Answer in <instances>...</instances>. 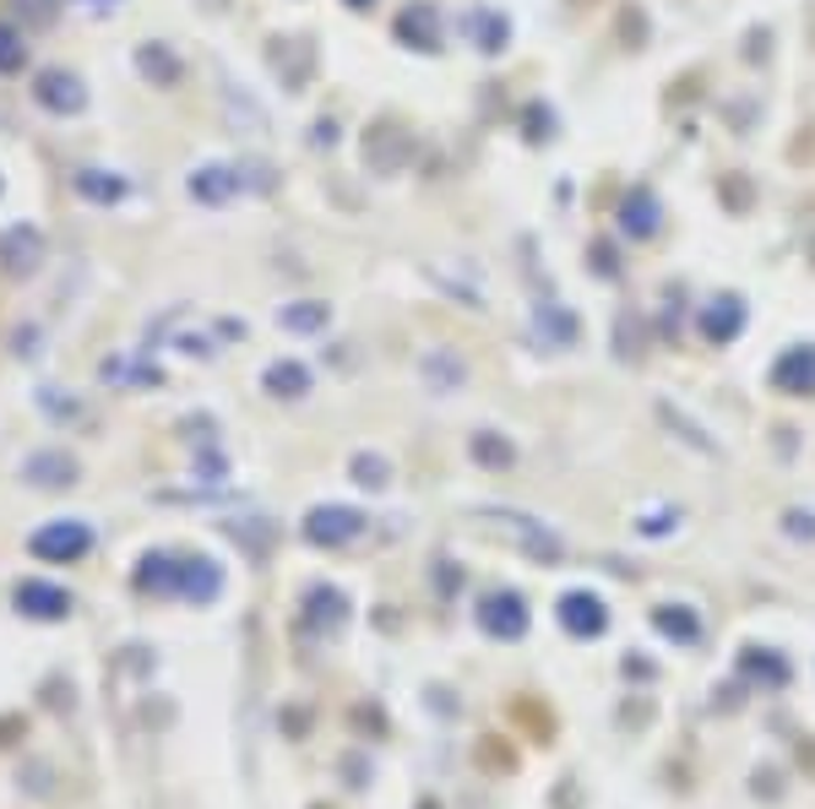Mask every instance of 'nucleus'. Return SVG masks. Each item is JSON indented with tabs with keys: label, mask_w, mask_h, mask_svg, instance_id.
I'll return each mask as SVG.
<instances>
[{
	"label": "nucleus",
	"mask_w": 815,
	"mask_h": 809,
	"mask_svg": "<svg viewBox=\"0 0 815 809\" xmlns=\"http://www.w3.org/2000/svg\"><path fill=\"white\" fill-rule=\"evenodd\" d=\"M424 272H430V283H435L441 294H452L457 305L489 310V283L474 261H457V267H452V261H424Z\"/></svg>",
	"instance_id": "nucleus-1"
},
{
	"label": "nucleus",
	"mask_w": 815,
	"mask_h": 809,
	"mask_svg": "<svg viewBox=\"0 0 815 809\" xmlns=\"http://www.w3.org/2000/svg\"><path fill=\"white\" fill-rule=\"evenodd\" d=\"M364 163H370L375 174H403V168L414 163V131H403V126H392V120L370 126V131H364Z\"/></svg>",
	"instance_id": "nucleus-2"
},
{
	"label": "nucleus",
	"mask_w": 815,
	"mask_h": 809,
	"mask_svg": "<svg viewBox=\"0 0 815 809\" xmlns=\"http://www.w3.org/2000/svg\"><path fill=\"white\" fill-rule=\"evenodd\" d=\"M240 190H245V179H240L234 163H201V168L190 174V196H196L201 207H229Z\"/></svg>",
	"instance_id": "nucleus-3"
},
{
	"label": "nucleus",
	"mask_w": 815,
	"mask_h": 809,
	"mask_svg": "<svg viewBox=\"0 0 815 809\" xmlns=\"http://www.w3.org/2000/svg\"><path fill=\"white\" fill-rule=\"evenodd\" d=\"M38 261H44V239H38V228H5V234H0V267H5L11 278L38 272Z\"/></svg>",
	"instance_id": "nucleus-4"
},
{
	"label": "nucleus",
	"mask_w": 815,
	"mask_h": 809,
	"mask_svg": "<svg viewBox=\"0 0 815 809\" xmlns=\"http://www.w3.org/2000/svg\"><path fill=\"white\" fill-rule=\"evenodd\" d=\"M33 98H38L44 109H55V115H77V109L88 104V93H82V82H77L71 71H44V77L33 82Z\"/></svg>",
	"instance_id": "nucleus-5"
},
{
	"label": "nucleus",
	"mask_w": 815,
	"mask_h": 809,
	"mask_svg": "<svg viewBox=\"0 0 815 809\" xmlns=\"http://www.w3.org/2000/svg\"><path fill=\"white\" fill-rule=\"evenodd\" d=\"M397 38L414 44V49H441V11L430 0H414L403 16H397Z\"/></svg>",
	"instance_id": "nucleus-6"
},
{
	"label": "nucleus",
	"mask_w": 815,
	"mask_h": 809,
	"mask_svg": "<svg viewBox=\"0 0 815 809\" xmlns=\"http://www.w3.org/2000/svg\"><path fill=\"white\" fill-rule=\"evenodd\" d=\"M620 228H626L631 239H652V234L663 228V207H657V196H652L648 185H637V190L626 196V207H620Z\"/></svg>",
	"instance_id": "nucleus-7"
},
{
	"label": "nucleus",
	"mask_w": 815,
	"mask_h": 809,
	"mask_svg": "<svg viewBox=\"0 0 815 809\" xmlns=\"http://www.w3.org/2000/svg\"><path fill=\"white\" fill-rule=\"evenodd\" d=\"M82 549H88V527L82 521H55V527L33 532V554H44V560H77Z\"/></svg>",
	"instance_id": "nucleus-8"
},
{
	"label": "nucleus",
	"mask_w": 815,
	"mask_h": 809,
	"mask_svg": "<svg viewBox=\"0 0 815 809\" xmlns=\"http://www.w3.org/2000/svg\"><path fill=\"white\" fill-rule=\"evenodd\" d=\"M463 33L474 38V49H479V55H500V49H505V38H511L505 16H500V11H489V5L463 11Z\"/></svg>",
	"instance_id": "nucleus-9"
},
{
	"label": "nucleus",
	"mask_w": 815,
	"mask_h": 809,
	"mask_svg": "<svg viewBox=\"0 0 815 809\" xmlns=\"http://www.w3.org/2000/svg\"><path fill=\"white\" fill-rule=\"evenodd\" d=\"M778 391H794V397H811L815 391V348H789L772 370Z\"/></svg>",
	"instance_id": "nucleus-10"
},
{
	"label": "nucleus",
	"mask_w": 815,
	"mask_h": 809,
	"mask_svg": "<svg viewBox=\"0 0 815 809\" xmlns=\"http://www.w3.org/2000/svg\"><path fill=\"white\" fill-rule=\"evenodd\" d=\"M740 326H745V305H740V294H718V300L701 310V331H707L712 342H734V337H740Z\"/></svg>",
	"instance_id": "nucleus-11"
},
{
	"label": "nucleus",
	"mask_w": 815,
	"mask_h": 809,
	"mask_svg": "<svg viewBox=\"0 0 815 809\" xmlns=\"http://www.w3.org/2000/svg\"><path fill=\"white\" fill-rule=\"evenodd\" d=\"M533 331H538L544 342H555V348H571V342H577V316H566L555 300H538V310H533Z\"/></svg>",
	"instance_id": "nucleus-12"
},
{
	"label": "nucleus",
	"mask_w": 815,
	"mask_h": 809,
	"mask_svg": "<svg viewBox=\"0 0 815 809\" xmlns=\"http://www.w3.org/2000/svg\"><path fill=\"white\" fill-rule=\"evenodd\" d=\"M16 603H22L27 614H38V620H55V614H66V609H71V598H66L60 587H44V582H22Z\"/></svg>",
	"instance_id": "nucleus-13"
},
{
	"label": "nucleus",
	"mask_w": 815,
	"mask_h": 809,
	"mask_svg": "<svg viewBox=\"0 0 815 809\" xmlns=\"http://www.w3.org/2000/svg\"><path fill=\"white\" fill-rule=\"evenodd\" d=\"M137 71H142L148 82H159V87H174V82H179V60L168 55V44H142V49H137Z\"/></svg>",
	"instance_id": "nucleus-14"
},
{
	"label": "nucleus",
	"mask_w": 815,
	"mask_h": 809,
	"mask_svg": "<svg viewBox=\"0 0 815 809\" xmlns=\"http://www.w3.org/2000/svg\"><path fill=\"white\" fill-rule=\"evenodd\" d=\"M77 190H82L88 201L109 207V201H120V196H126V179H120V174H109V168H82V174H77Z\"/></svg>",
	"instance_id": "nucleus-15"
},
{
	"label": "nucleus",
	"mask_w": 815,
	"mask_h": 809,
	"mask_svg": "<svg viewBox=\"0 0 815 809\" xmlns=\"http://www.w3.org/2000/svg\"><path fill=\"white\" fill-rule=\"evenodd\" d=\"M463 359L457 353H446V348H435V353H424V380H430V391H452V386H463Z\"/></svg>",
	"instance_id": "nucleus-16"
},
{
	"label": "nucleus",
	"mask_w": 815,
	"mask_h": 809,
	"mask_svg": "<svg viewBox=\"0 0 815 809\" xmlns=\"http://www.w3.org/2000/svg\"><path fill=\"white\" fill-rule=\"evenodd\" d=\"M359 532V516L353 511H316L311 516V538L316 543H342V538H353Z\"/></svg>",
	"instance_id": "nucleus-17"
},
{
	"label": "nucleus",
	"mask_w": 815,
	"mask_h": 809,
	"mask_svg": "<svg viewBox=\"0 0 815 809\" xmlns=\"http://www.w3.org/2000/svg\"><path fill=\"white\" fill-rule=\"evenodd\" d=\"M33 484H71V457H60V452H38V457H27V468H22Z\"/></svg>",
	"instance_id": "nucleus-18"
},
{
	"label": "nucleus",
	"mask_w": 815,
	"mask_h": 809,
	"mask_svg": "<svg viewBox=\"0 0 815 809\" xmlns=\"http://www.w3.org/2000/svg\"><path fill=\"white\" fill-rule=\"evenodd\" d=\"M278 326H283V331H322V326H326V305H322V300L283 305V310H278Z\"/></svg>",
	"instance_id": "nucleus-19"
},
{
	"label": "nucleus",
	"mask_w": 815,
	"mask_h": 809,
	"mask_svg": "<svg viewBox=\"0 0 815 809\" xmlns=\"http://www.w3.org/2000/svg\"><path fill=\"white\" fill-rule=\"evenodd\" d=\"M311 386V375L294 364V359H278V364H267V391H278V397H300Z\"/></svg>",
	"instance_id": "nucleus-20"
},
{
	"label": "nucleus",
	"mask_w": 815,
	"mask_h": 809,
	"mask_svg": "<svg viewBox=\"0 0 815 809\" xmlns=\"http://www.w3.org/2000/svg\"><path fill=\"white\" fill-rule=\"evenodd\" d=\"M223 109H229V120H234V126L245 120V131H251V137H261V131H267V115H261V109H256L240 87H223Z\"/></svg>",
	"instance_id": "nucleus-21"
},
{
	"label": "nucleus",
	"mask_w": 815,
	"mask_h": 809,
	"mask_svg": "<svg viewBox=\"0 0 815 809\" xmlns=\"http://www.w3.org/2000/svg\"><path fill=\"white\" fill-rule=\"evenodd\" d=\"M22 60H27V44L11 27H0V71H22Z\"/></svg>",
	"instance_id": "nucleus-22"
},
{
	"label": "nucleus",
	"mask_w": 815,
	"mask_h": 809,
	"mask_svg": "<svg viewBox=\"0 0 815 809\" xmlns=\"http://www.w3.org/2000/svg\"><path fill=\"white\" fill-rule=\"evenodd\" d=\"M240 179H245L251 190H272V168H261V163H245V168H240Z\"/></svg>",
	"instance_id": "nucleus-23"
},
{
	"label": "nucleus",
	"mask_w": 815,
	"mask_h": 809,
	"mask_svg": "<svg viewBox=\"0 0 815 809\" xmlns=\"http://www.w3.org/2000/svg\"><path fill=\"white\" fill-rule=\"evenodd\" d=\"M16 5H27V22H49L55 16V0H16Z\"/></svg>",
	"instance_id": "nucleus-24"
},
{
	"label": "nucleus",
	"mask_w": 815,
	"mask_h": 809,
	"mask_svg": "<svg viewBox=\"0 0 815 809\" xmlns=\"http://www.w3.org/2000/svg\"><path fill=\"white\" fill-rule=\"evenodd\" d=\"M527 137H549V109H527Z\"/></svg>",
	"instance_id": "nucleus-25"
},
{
	"label": "nucleus",
	"mask_w": 815,
	"mask_h": 809,
	"mask_svg": "<svg viewBox=\"0 0 815 809\" xmlns=\"http://www.w3.org/2000/svg\"><path fill=\"white\" fill-rule=\"evenodd\" d=\"M593 261H598V272H604V278H615V250H609V245H598V250H593Z\"/></svg>",
	"instance_id": "nucleus-26"
},
{
	"label": "nucleus",
	"mask_w": 815,
	"mask_h": 809,
	"mask_svg": "<svg viewBox=\"0 0 815 809\" xmlns=\"http://www.w3.org/2000/svg\"><path fill=\"white\" fill-rule=\"evenodd\" d=\"M359 484H381V462H370V457H359Z\"/></svg>",
	"instance_id": "nucleus-27"
},
{
	"label": "nucleus",
	"mask_w": 815,
	"mask_h": 809,
	"mask_svg": "<svg viewBox=\"0 0 815 809\" xmlns=\"http://www.w3.org/2000/svg\"><path fill=\"white\" fill-rule=\"evenodd\" d=\"M331 142H337V126L322 120V126H316V148H331Z\"/></svg>",
	"instance_id": "nucleus-28"
},
{
	"label": "nucleus",
	"mask_w": 815,
	"mask_h": 809,
	"mask_svg": "<svg viewBox=\"0 0 815 809\" xmlns=\"http://www.w3.org/2000/svg\"><path fill=\"white\" fill-rule=\"evenodd\" d=\"M77 5H115V0H77Z\"/></svg>",
	"instance_id": "nucleus-29"
},
{
	"label": "nucleus",
	"mask_w": 815,
	"mask_h": 809,
	"mask_svg": "<svg viewBox=\"0 0 815 809\" xmlns=\"http://www.w3.org/2000/svg\"><path fill=\"white\" fill-rule=\"evenodd\" d=\"M348 5H370V0H348Z\"/></svg>",
	"instance_id": "nucleus-30"
}]
</instances>
